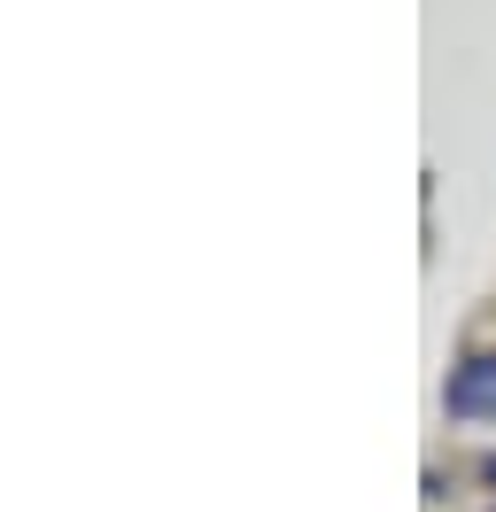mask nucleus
<instances>
[{
  "mask_svg": "<svg viewBox=\"0 0 496 512\" xmlns=\"http://www.w3.org/2000/svg\"><path fill=\"white\" fill-rule=\"evenodd\" d=\"M450 419H496V357H465L450 388H442Z\"/></svg>",
  "mask_w": 496,
  "mask_h": 512,
  "instance_id": "1",
  "label": "nucleus"
},
{
  "mask_svg": "<svg viewBox=\"0 0 496 512\" xmlns=\"http://www.w3.org/2000/svg\"><path fill=\"white\" fill-rule=\"evenodd\" d=\"M481 481H496V450H489V458H481Z\"/></svg>",
  "mask_w": 496,
  "mask_h": 512,
  "instance_id": "2",
  "label": "nucleus"
}]
</instances>
